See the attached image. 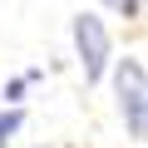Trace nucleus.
<instances>
[{"mask_svg":"<svg viewBox=\"0 0 148 148\" xmlns=\"http://www.w3.org/2000/svg\"><path fill=\"white\" fill-rule=\"evenodd\" d=\"M114 99H119V114H123L128 138L143 143L148 138V69L133 54L114 59Z\"/></svg>","mask_w":148,"mask_h":148,"instance_id":"nucleus-1","label":"nucleus"},{"mask_svg":"<svg viewBox=\"0 0 148 148\" xmlns=\"http://www.w3.org/2000/svg\"><path fill=\"white\" fill-rule=\"evenodd\" d=\"M69 40H74V54H79V69H84V84H99L104 74L114 69V40H109V25L89 10H79L69 20Z\"/></svg>","mask_w":148,"mask_h":148,"instance_id":"nucleus-2","label":"nucleus"},{"mask_svg":"<svg viewBox=\"0 0 148 148\" xmlns=\"http://www.w3.org/2000/svg\"><path fill=\"white\" fill-rule=\"evenodd\" d=\"M20 123H25V109H0V148L20 133Z\"/></svg>","mask_w":148,"mask_h":148,"instance_id":"nucleus-3","label":"nucleus"},{"mask_svg":"<svg viewBox=\"0 0 148 148\" xmlns=\"http://www.w3.org/2000/svg\"><path fill=\"white\" fill-rule=\"evenodd\" d=\"M25 89H30V74H20V79H10V84H5V94H0V99H5V109H20Z\"/></svg>","mask_w":148,"mask_h":148,"instance_id":"nucleus-4","label":"nucleus"},{"mask_svg":"<svg viewBox=\"0 0 148 148\" xmlns=\"http://www.w3.org/2000/svg\"><path fill=\"white\" fill-rule=\"evenodd\" d=\"M104 5H109L114 15H123V20H133V15L143 10V0H104Z\"/></svg>","mask_w":148,"mask_h":148,"instance_id":"nucleus-5","label":"nucleus"}]
</instances>
